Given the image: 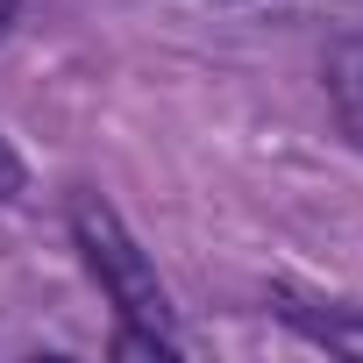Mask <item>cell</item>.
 I'll list each match as a JSON object with an SVG mask.
<instances>
[{
	"instance_id": "4",
	"label": "cell",
	"mask_w": 363,
	"mask_h": 363,
	"mask_svg": "<svg viewBox=\"0 0 363 363\" xmlns=\"http://www.w3.org/2000/svg\"><path fill=\"white\" fill-rule=\"evenodd\" d=\"M15 8H22V0H0V36H8V22H15Z\"/></svg>"
},
{
	"instance_id": "1",
	"label": "cell",
	"mask_w": 363,
	"mask_h": 363,
	"mask_svg": "<svg viewBox=\"0 0 363 363\" xmlns=\"http://www.w3.org/2000/svg\"><path fill=\"white\" fill-rule=\"evenodd\" d=\"M72 235H79V250H86L100 292L121 306V320H128V328H157V335H171L164 285H157V271L143 264V250L128 242V228L114 221V207H107L100 193H79V200H72Z\"/></svg>"
},
{
	"instance_id": "3",
	"label": "cell",
	"mask_w": 363,
	"mask_h": 363,
	"mask_svg": "<svg viewBox=\"0 0 363 363\" xmlns=\"http://www.w3.org/2000/svg\"><path fill=\"white\" fill-rule=\"evenodd\" d=\"M15 193H22V157L0 143V200H15Z\"/></svg>"
},
{
	"instance_id": "2",
	"label": "cell",
	"mask_w": 363,
	"mask_h": 363,
	"mask_svg": "<svg viewBox=\"0 0 363 363\" xmlns=\"http://www.w3.org/2000/svg\"><path fill=\"white\" fill-rule=\"evenodd\" d=\"M278 313H285L299 335H313V342H328V349H342V356H363V320H349V313H313V306L292 299V292H278Z\"/></svg>"
}]
</instances>
